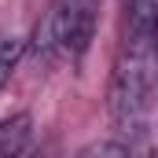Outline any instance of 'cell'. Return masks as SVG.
<instances>
[{
  "instance_id": "277c9868",
  "label": "cell",
  "mask_w": 158,
  "mask_h": 158,
  "mask_svg": "<svg viewBox=\"0 0 158 158\" xmlns=\"http://www.w3.org/2000/svg\"><path fill=\"white\" fill-rule=\"evenodd\" d=\"M74 158H132V151L114 140H99V143H88L85 151H77Z\"/></svg>"
},
{
  "instance_id": "6da1fadb",
  "label": "cell",
  "mask_w": 158,
  "mask_h": 158,
  "mask_svg": "<svg viewBox=\"0 0 158 158\" xmlns=\"http://www.w3.org/2000/svg\"><path fill=\"white\" fill-rule=\"evenodd\" d=\"M110 118L125 136H147L155 118V40L129 37L110 77Z\"/></svg>"
},
{
  "instance_id": "7a4b0ae2",
  "label": "cell",
  "mask_w": 158,
  "mask_h": 158,
  "mask_svg": "<svg viewBox=\"0 0 158 158\" xmlns=\"http://www.w3.org/2000/svg\"><path fill=\"white\" fill-rule=\"evenodd\" d=\"M99 0H52L48 19L37 26V48L52 59H81L96 37Z\"/></svg>"
},
{
  "instance_id": "3957f363",
  "label": "cell",
  "mask_w": 158,
  "mask_h": 158,
  "mask_svg": "<svg viewBox=\"0 0 158 158\" xmlns=\"http://www.w3.org/2000/svg\"><path fill=\"white\" fill-rule=\"evenodd\" d=\"M33 147V118L30 114H15V118L0 121V158H22Z\"/></svg>"
},
{
  "instance_id": "5b68a950",
  "label": "cell",
  "mask_w": 158,
  "mask_h": 158,
  "mask_svg": "<svg viewBox=\"0 0 158 158\" xmlns=\"http://www.w3.org/2000/svg\"><path fill=\"white\" fill-rule=\"evenodd\" d=\"M19 55H22V40H0V85L11 77Z\"/></svg>"
}]
</instances>
